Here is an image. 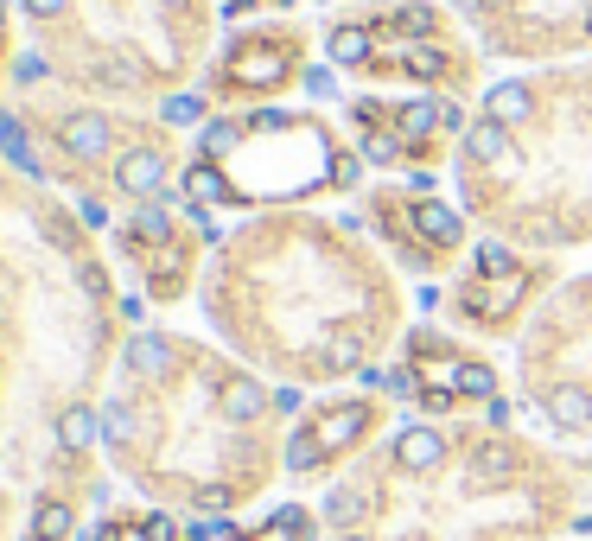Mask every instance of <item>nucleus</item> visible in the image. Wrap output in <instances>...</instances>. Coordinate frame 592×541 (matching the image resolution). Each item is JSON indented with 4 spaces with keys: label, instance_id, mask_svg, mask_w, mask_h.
<instances>
[{
    "label": "nucleus",
    "instance_id": "1",
    "mask_svg": "<svg viewBox=\"0 0 592 541\" xmlns=\"http://www.w3.org/2000/svg\"><path fill=\"white\" fill-rule=\"evenodd\" d=\"M121 319L134 312L102 230L0 147V541H32L45 503H102Z\"/></svg>",
    "mask_w": 592,
    "mask_h": 541
},
{
    "label": "nucleus",
    "instance_id": "2",
    "mask_svg": "<svg viewBox=\"0 0 592 541\" xmlns=\"http://www.w3.org/2000/svg\"><path fill=\"white\" fill-rule=\"evenodd\" d=\"M198 312L223 351L281 389L382 382L408 338L402 268L351 204L230 217L198 281Z\"/></svg>",
    "mask_w": 592,
    "mask_h": 541
},
{
    "label": "nucleus",
    "instance_id": "3",
    "mask_svg": "<svg viewBox=\"0 0 592 541\" xmlns=\"http://www.w3.org/2000/svg\"><path fill=\"white\" fill-rule=\"evenodd\" d=\"M293 389L217 338L172 325L128 331L102 389V459L134 497L230 522L287 478Z\"/></svg>",
    "mask_w": 592,
    "mask_h": 541
},
{
    "label": "nucleus",
    "instance_id": "4",
    "mask_svg": "<svg viewBox=\"0 0 592 541\" xmlns=\"http://www.w3.org/2000/svg\"><path fill=\"white\" fill-rule=\"evenodd\" d=\"M427 421L402 414L382 440L344 465L319 497L332 541H554L580 522L592 465L567 459L503 421Z\"/></svg>",
    "mask_w": 592,
    "mask_h": 541
},
{
    "label": "nucleus",
    "instance_id": "5",
    "mask_svg": "<svg viewBox=\"0 0 592 541\" xmlns=\"http://www.w3.org/2000/svg\"><path fill=\"white\" fill-rule=\"evenodd\" d=\"M446 185L478 236L548 261L592 249V58L484 83Z\"/></svg>",
    "mask_w": 592,
    "mask_h": 541
},
{
    "label": "nucleus",
    "instance_id": "6",
    "mask_svg": "<svg viewBox=\"0 0 592 541\" xmlns=\"http://www.w3.org/2000/svg\"><path fill=\"white\" fill-rule=\"evenodd\" d=\"M26 58L83 102L166 115L204 90L223 0H13Z\"/></svg>",
    "mask_w": 592,
    "mask_h": 541
},
{
    "label": "nucleus",
    "instance_id": "7",
    "mask_svg": "<svg viewBox=\"0 0 592 541\" xmlns=\"http://www.w3.org/2000/svg\"><path fill=\"white\" fill-rule=\"evenodd\" d=\"M0 134H13L0 147L26 172H39L51 191H64L102 236L141 204L179 198L185 160H191V147L179 141L185 128H172L160 115L83 102L58 90L32 58H20L13 96L0 102Z\"/></svg>",
    "mask_w": 592,
    "mask_h": 541
},
{
    "label": "nucleus",
    "instance_id": "8",
    "mask_svg": "<svg viewBox=\"0 0 592 541\" xmlns=\"http://www.w3.org/2000/svg\"><path fill=\"white\" fill-rule=\"evenodd\" d=\"M370 185L357 141L338 109L319 102H268V109H223L191 134L179 198L204 217H255L293 204H351Z\"/></svg>",
    "mask_w": 592,
    "mask_h": 541
},
{
    "label": "nucleus",
    "instance_id": "9",
    "mask_svg": "<svg viewBox=\"0 0 592 541\" xmlns=\"http://www.w3.org/2000/svg\"><path fill=\"white\" fill-rule=\"evenodd\" d=\"M319 51L344 90L478 102L491 83V58L452 0H332Z\"/></svg>",
    "mask_w": 592,
    "mask_h": 541
},
{
    "label": "nucleus",
    "instance_id": "10",
    "mask_svg": "<svg viewBox=\"0 0 592 541\" xmlns=\"http://www.w3.org/2000/svg\"><path fill=\"white\" fill-rule=\"evenodd\" d=\"M510 370L516 408L535 427L592 446V268L561 274V287L529 312Z\"/></svg>",
    "mask_w": 592,
    "mask_h": 541
},
{
    "label": "nucleus",
    "instance_id": "11",
    "mask_svg": "<svg viewBox=\"0 0 592 541\" xmlns=\"http://www.w3.org/2000/svg\"><path fill=\"white\" fill-rule=\"evenodd\" d=\"M319 51V20L312 13H261V20L223 26V45L204 71V102L223 109H268V102H293L300 90H332Z\"/></svg>",
    "mask_w": 592,
    "mask_h": 541
},
{
    "label": "nucleus",
    "instance_id": "12",
    "mask_svg": "<svg viewBox=\"0 0 592 541\" xmlns=\"http://www.w3.org/2000/svg\"><path fill=\"white\" fill-rule=\"evenodd\" d=\"M338 121L357 141L370 179H433V172H452V153H459V141H465L472 102L344 90L338 96Z\"/></svg>",
    "mask_w": 592,
    "mask_h": 541
},
{
    "label": "nucleus",
    "instance_id": "13",
    "mask_svg": "<svg viewBox=\"0 0 592 541\" xmlns=\"http://www.w3.org/2000/svg\"><path fill=\"white\" fill-rule=\"evenodd\" d=\"M351 211L376 236V249L402 274H421V281H452L465 268V255L478 249L465 204L433 179H370L351 198Z\"/></svg>",
    "mask_w": 592,
    "mask_h": 541
},
{
    "label": "nucleus",
    "instance_id": "14",
    "mask_svg": "<svg viewBox=\"0 0 592 541\" xmlns=\"http://www.w3.org/2000/svg\"><path fill=\"white\" fill-rule=\"evenodd\" d=\"M217 236L223 230L204 211H191L185 198H160L128 211L109 230V261L121 281L141 293V306H179V300H198Z\"/></svg>",
    "mask_w": 592,
    "mask_h": 541
},
{
    "label": "nucleus",
    "instance_id": "15",
    "mask_svg": "<svg viewBox=\"0 0 592 541\" xmlns=\"http://www.w3.org/2000/svg\"><path fill=\"white\" fill-rule=\"evenodd\" d=\"M561 287V261L510 249L497 236H478V249L465 255V268L440 287V312L465 338H522L529 312Z\"/></svg>",
    "mask_w": 592,
    "mask_h": 541
},
{
    "label": "nucleus",
    "instance_id": "16",
    "mask_svg": "<svg viewBox=\"0 0 592 541\" xmlns=\"http://www.w3.org/2000/svg\"><path fill=\"white\" fill-rule=\"evenodd\" d=\"M491 64H573L592 58V0H452Z\"/></svg>",
    "mask_w": 592,
    "mask_h": 541
},
{
    "label": "nucleus",
    "instance_id": "17",
    "mask_svg": "<svg viewBox=\"0 0 592 541\" xmlns=\"http://www.w3.org/2000/svg\"><path fill=\"white\" fill-rule=\"evenodd\" d=\"M395 427L389 414V395L382 389H325L312 408L293 414L287 427V478L293 484H319V478H338L344 465H357L382 433Z\"/></svg>",
    "mask_w": 592,
    "mask_h": 541
},
{
    "label": "nucleus",
    "instance_id": "18",
    "mask_svg": "<svg viewBox=\"0 0 592 541\" xmlns=\"http://www.w3.org/2000/svg\"><path fill=\"white\" fill-rule=\"evenodd\" d=\"M223 541H332L319 522V503H274L268 516L242 522V529H223Z\"/></svg>",
    "mask_w": 592,
    "mask_h": 541
},
{
    "label": "nucleus",
    "instance_id": "19",
    "mask_svg": "<svg viewBox=\"0 0 592 541\" xmlns=\"http://www.w3.org/2000/svg\"><path fill=\"white\" fill-rule=\"evenodd\" d=\"M90 541H185V529H179V510L147 503V510H109Z\"/></svg>",
    "mask_w": 592,
    "mask_h": 541
},
{
    "label": "nucleus",
    "instance_id": "20",
    "mask_svg": "<svg viewBox=\"0 0 592 541\" xmlns=\"http://www.w3.org/2000/svg\"><path fill=\"white\" fill-rule=\"evenodd\" d=\"M20 58H26L20 7H13V0H0V102L13 96V77H20Z\"/></svg>",
    "mask_w": 592,
    "mask_h": 541
}]
</instances>
